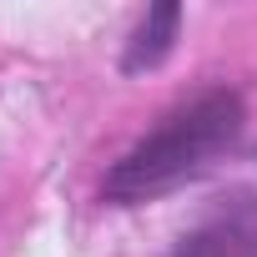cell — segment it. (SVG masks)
I'll use <instances>...</instances> for the list:
<instances>
[{
    "label": "cell",
    "mask_w": 257,
    "mask_h": 257,
    "mask_svg": "<svg viewBox=\"0 0 257 257\" xmlns=\"http://www.w3.org/2000/svg\"><path fill=\"white\" fill-rule=\"evenodd\" d=\"M242 132V96L232 91H207L192 106L172 111L147 142H137L126 152L111 177H106V197L111 202H147L172 192L177 182L197 177L222 147H232Z\"/></svg>",
    "instance_id": "cell-1"
},
{
    "label": "cell",
    "mask_w": 257,
    "mask_h": 257,
    "mask_svg": "<svg viewBox=\"0 0 257 257\" xmlns=\"http://www.w3.org/2000/svg\"><path fill=\"white\" fill-rule=\"evenodd\" d=\"M172 257H257V207H237L192 232Z\"/></svg>",
    "instance_id": "cell-2"
},
{
    "label": "cell",
    "mask_w": 257,
    "mask_h": 257,
    "mask_svg": "<svg viewBox=\"0 0 257 257\" xmlns=\"http://www.w3.org/2000/svg\"><path fill=\"white\" fill-rule=\"evenodd\" d=\"M177 21H182L177 6H157V11H147V21L137 26L132 46H126V56H121V71H152V66L172 51V41H177Z\"/></svg>",
    "instance_id": "cell-3"
}]
</instances>
